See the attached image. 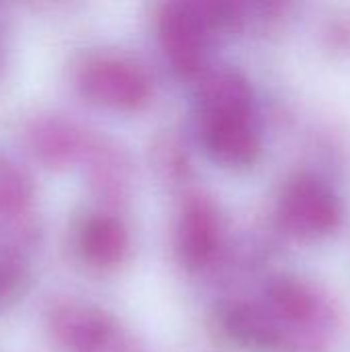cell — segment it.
Here are the masks:
<instances>
[{
  "instance_id": "3",
  "label": "cell",
  "mask_w": 350,
  "mask_h": 352,
  "mask_svg": "<svg viewBox=\"0 0 350 352\" xmlns=\"http://www.w3.org/2000/svg\"><path fill=\"white\" fill-rule=\"evenodd\" d=\"M23 140L35 161L50 169H64L85 161L97 136L64 113L41 111L25 122Z\"/></svg>"
},
{
  "instance_id": "5",
  "label": "cell",
  "mask_w": 350,
  "mask_h": 352,
  "mask_svg": "<svg viewBox=\"0 0 350 352\" xmlns=\"http://www.w3.org/2000/svg\"><path fill=\"white\" fill-rule=\"evenodd\" d=\"M208 14L200 4H169L161 16V41L173 70L188 76L204 62Z\"/></svg>"
},
{
  "instance_id": "2",
  "label": "cell",
  "mask_w": 350,
  "mask_h": 352,
  "mask_svg": "<svg viewBox=\"0 0 350 352\" xmlns=\"http://www.w3.org/2000/svg\"><path fill=\"white\" fill-rule=\"evenodd\" d=\"M45 328L60 352H113L120 344L118 326L105 311L70 297L47 305Z\"/></svg>"
},
{
  "instance_id": "12",
  "label": "cell",
  "mask_w": 350,
  "mask_h": 352,
  "mask_svg": "<svg viewBox=\"0 0 350 352\" xmlns=\"http://www.w3.org/2000/svg\"><path fill=\"white\" fill-rule=\"evenodd\" d=\"M4 64H6V47H4V35H2V29H0V74L4 70Z\"/></svg>"
},
{
  "instance_id": "10",
  "label": "cell",
  "mask_w": 350,
  "mask_h": 352,
  "mask_svg": "<svg viewBox=\"0 0 350 352\" xmlns=\"http://www.w3.org/2000/svg\"><path fill=\"white\" fill-rule=\"evenodd\" d=\"M250 87L248 82L229 68H221L210 72L200 91L202 116L208 113H233V111H250Z\"/></svg>"
},
{
  "instance_id": "9",
  "label": "cell",
  "mask_w": 350,
  "mask_h": 352,
  "mask_svg": "<svg viewBox=\"0 0 350 352\" xmlns=\"http://www.w3.org/2000/svg\"><path fill=\"white\" fill-rule=\"evenodd\" d=\"M219 245V219L212 204L204 198L188 200L179 227H177V250L179 258L188 268L204 266Z\"/></svg>"
},
{
  "instance_id": "7",
  "label": "cell",
  "mask_w": 350,
  "mask_h": 352,
  "mask_svg": "<svg viewBox=\"0 0 350 352\" xmlns=\"http://www.w3.org/2000/svg\"><path fill=\"white\" fill-rule=\"evenodd\" d=\"M202 128L210 155L223 165H250L260 151V138L252 124L250 111L202 116Z\"/></svg>"
},
{
  "instance_id": "4",
  "label": "cell",
  "mask_w": 350,
  "mask_h": 352,
  "mask_svg": "<svg viewBox=\"0 0 350 352\" xmlns=\"http://www.w3.org/2000/svg\"><path fill=\"white\" fill-rule=\"evenodd\" d=\"M281 221L301 237L328 235L340 223V204L320 179L299 177L281 198Z\"/></svg>"
},
{
  "instance_id": "1",
  "label": "cell",
  "mask_w": 350,
  "mask_h": 352,
  "mask_svg": "<svg viewBox=\"0 0 350 352\" xmlns=\"http://www.w3.org/2000/svg\"><path fill=\"white\" fill-rule=\"evenodd\" d=\"M74 85L89 103L116 111H136L151 99L146 72L128 58L109 52L91 54L80 60Z\"/></svg>"
},
{
  "instance_id": "8",
  "label": "cell",
  "mask_w": 350,
  "mask_h": 352,
  "mask_svg": "<svg viewBox=\"0 0 350 352\" xmlns=\"http://www.w3.org/2000/svg\"><path fill=\"white\" fill-rule=\"evenodd\" d=\"M130 237L124 223L109 212H93L78 225L76 252L80 260L95 270L120 266L128 254Z\"/></svg>"
},
{
  "instance_id": "11",
  "label": "cell",
  "mask_w": 350,
  "mask_h": 352,
  "mask_svg": "<svg viewBox=\"0 0 350 352\" xmlns=\"http://www.w3.org/2000/svg\"><path fill=\"white\" fill-rule=\"evenodd\" d=\"M29 245L12 241L0 248V307L12 303L29 280Z\"/></svg>"
},
{
  "instance_id": "6",
  "label": "cell",
  "mask_w": 350,
  "mask_h": 352,
  "mask_svg": "<svg viewBox=\"0 0 350 352\" xmlns=\"http://www.w3.org/2000/svg\"><path fill=\"white\" fill-rule=\"evenodd\" d=\"M0 223L12 241H35V184L21 163L0 151Z\"/></svg>"
}]
</instances>
